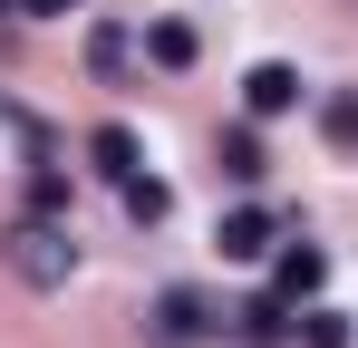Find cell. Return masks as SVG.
<instances>
[{
	"label": "cell",
	"mask_w": 358,
	"mask_h": 348,
	"mask_svg": "<svg viewBox=\"0 0 358 348\" xmlns=\"http://www.w3.org/2000/svg\"><path fill=\"white\" fill-rule=\"evenodd\" d=\"M0 252H10V271L29 290H68V271H78V242H68L59 213H20V223L0 232Z\"/></svg>",
	"instance_id": "obj_1"
},
{
	"label": "cell",
	"mask_w": 358,
	"mask_h": 348,
	"mask_svg": "<svg viewBox=\"0 0 358 348\" xmlns=\"http://www.w3.org/2000/svg\"><path fill=\"white\" fill-rule=\"evenodd\" d=\"M300 107V68H281V58H262L252 78H242V116L262 126V116H291Z\"/></svg>",
	"instance_id": "obj_2"
},
{
	"label": "cell",
	"mask_w": 358,
	"mask_h": 348,
	"mask_svg": "<svg viewBox=\"0 0 358 348\" xmlns=\"http://www.w3.org/2000/svg\"><path fill=\"white\" fill-rule=\"evenodd\" d=\"M87 165L107 174V184H136V174H145V145H136V126H97V136H87Z\"/></svg>",
	"instance_id": "obj_3"
},
{
	"label": "cell",
	"mask_w": 358,
	"mask_h": 348,
	"mask_svg": "<svg viewBox=\"0 0 358 348\" xmlns=\"http://www.w3.org/2000/svg\"><path fill=\"white\" fill-rule=\"evenodd\" d=\"M271 213H262V203H233V213H223V232H213V242H223V261H262V252H271Z\"/></svg>",
	"instance_id": "obj_4"
},
{
	"label": "cell",
	"mask_w": 358,
	"mask_h": 348,
	"mask_svg": "<svg viewBox=\"0 0 358 348\" xmlns=\"http://www.w3.org/2000/svg\"><path fill=\"white\" fill-rule=\"evenodd\" d=\"M233 339H252V348H281V339H291V300H281V290L242 300V310H233Z\"/></svg>",
	"instance_id": "obj_5"
},
{
	"label": "cell",
	"mask_w": 358,
	"mask_h": 348,
	"mask_svg": "<svg viewBox=\"0 0 358 348\" xmlns=\"http://www.w3.org/2000/svg\"><path fill=\"white\" fill-rule=\"evenodd\" d=\"M213 329V310H203V290H155V339H203Z\"/></svg>",
	"instance_id": "obj_6"
},
{
	"label": "cell",
	"mask_w": 358,
	"mask_h": 348,
	"mask_svg": "<svg viewBox=\"0 0 358 348\" xmlns=\"http://www.w3.org/2000/svg\"><path fill=\"white\" fill-rule=\"evenodd\" d=\"M271 290H281V300H320V290H329V261H320L310 242H291V252L271 261Z\"/></svg>",
	"instance_id": "obj_7"
},
{
	"label": "cell",
	"mask_w": 358,
	"mask_h": 348,
	"mask_svg": "<svg viewBox=\"0 0 358 348\" xmlns=\"http://www.w3.org/2000/svg\"><path fill=\"white\" fill-rule=\"evenodd\" d=\"M320 136H329L339 155H358V87H329V97H320Z\"/></svg>",
	"instance_id": "obj_8"
},
{
	"label": "cell",
	"mask_w": 358,
	"mask_h": 348,
	"mask_svg": "<svg viewBox=\"0 0 358 348\" xmlns=\"http://www.w3.org/2000/svg\"><path fill=\"white\" fill-rule=\"evenodd\" d=\"M126 58H136V39H126L117 20H97V29H87V68H97V78H117Z\"/></svg>",
	"instance_id": "obj_9"
},
{
	"label": "cell",
	"mask_w": 358,
	"mask_h": 348,
	"mask_svg": "<svg viewBox=\"0 0 358 348\" xmlns=\"http://www.w3.org/2000/svg\"><path fill=\"white\" fill-rule=\"evenodd\" d=\"M145 58H155V68H194V29H184V20H155V29H145Z\"/></svg>",
	"instance_id": "obj_10"
},
{
	"label": "cell",
	"mask_w": 358,
	"mask_h": 348,
	"mask_svg": "<svg viewBox=\"0 0 358 348\" xmlns=\"http://www.w3.org/2000/svg\"><path fill=\"white\" fill-rule=\"evenodd\" d=\"M213 155H223V174H233V184H262V136H252V126H233Z\"/></svg>",
	"instance_id": "obj_11"
},
{
	"label": "cell",
	"mask_w": 358,
	"mask_h": 348,
	"mask_svg": "<svg viewBox=\"0 0 358 348\" xmlns=\"http://www.w3.org/2000/svg\"><path fill=\"white\" fill-rule=\"evenodd\" d=\"M117 194H126V213H136V223H165V203H175L155 174H136V184H117Z\"/></svg>",
	"instance_id": "obj_12"
},
{
	"label": "cell",
	"mask_w": 358,
	"mask_h": 348,
	"mask_svg": "<svg viewBox=\"0 0 358 348\" xmlns=\"http://www.w3.org/2000/svg\"><path fill=\"white\" fill-rule=\"evenodd\" d=\"M300 348H349V319H339V310H310V319H300Z\"/></svg>",
	"instance_id": "obj_13"
},
{
	"label": "cell",
	"mask_w": 358,
	"mask_h": 348,
	"mask_svg": "<svg viewBox=\"0 0 358 348\" xmlns=\"http://www.w3.org/2000/svg\"><path fill=\"white\" fill-rule=\"evenodd\" d=\"M29 213H68V184H59V174H29Z\"/></svg>",
	"instance_id": "obj_14"
},
{
	"label": "cell",
	"mask_w": 358,
	"mask_h": 348,
	"mask_svg": "<svg viewBox=\"0 0 358 348\" xmlns=\"http://www.w3.org/2000/svg\"><path fill=\"white\" fill-rule=\"evenodd\" d=\"M20 10H29V20H68L78 0H20Z\"/></svg>",
	"instance_id": "obj_15"
},
{
	"label": "cell",
	"mask_w": 358,
	"mask_h": 348,
	"mask_svg": "<svg viewBox=\"0 0 358 348\" xmlns=\"http://www.w3.org/2000/svg\"><path fill=\"white\" fill-rule=\"evenodd\" d=\"M0 10H20V0H0Z\"/></svg>",
	"instance_id": "obj_16"
}]
</instances>
